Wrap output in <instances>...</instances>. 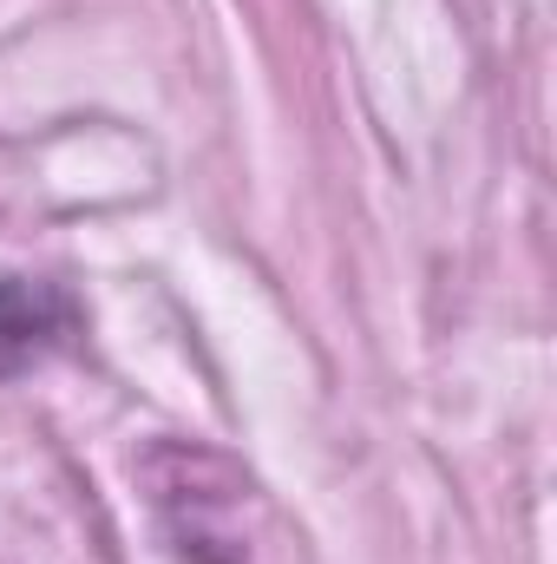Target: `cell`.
<instances>
[{"label": "cell", "instance_id": "6da1fadb", "mask_svg": "<svg viewBox=\"0 0 557 564\" xmlns=\"http://www.w3.org/2000/svg\"><path fill=\"white\" fill-rule=\"evenodd\" d=\"M73 328V308L53 282H26V276H7L0 282V381L46 361Z\"/></svg>", "mask_w": 557, "mask_h": 564}]
</instances>
